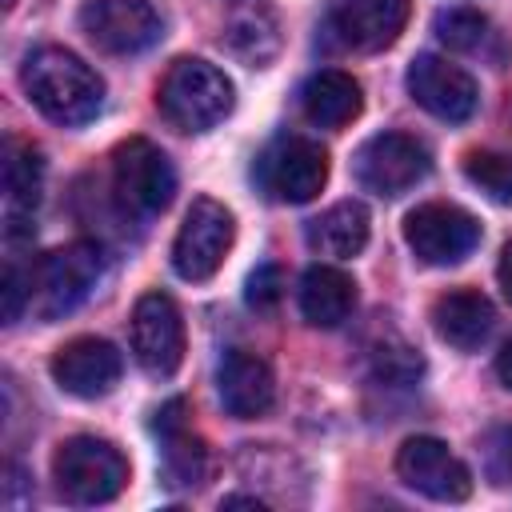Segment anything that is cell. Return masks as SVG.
<instances>
[{
	"mask_svg": "<svg viewBox=\"0 0 512 512\" xmlns=\"http://www.w3.org/2000/svg\"><path fill=\"white\" fill-rule=\"evenodd\" d=\"M24 92L28 100L64 128L88 124L104 104V80L64 48H36L24 60Z\"/></svg>",
	"mask_w": 512,
	"mask_h": 512,
	"instance_id": "6da1fadb",
	"label": "cell"
},
{
	"mask_svg": "<svg viewBox=\"0 0 512 512\" xmlns=\"http://www.w3.org/2000/svg\"><path fill=\"white\" fill-rule=\"evenodd\" d=\"M156 104H160V116L172 128H180V132H208V128H216L232 112L236 88H232V80L216 64L184 56V60H176L164 72Z\"/></svg>",
	"mask_w": 512,
	"mask_h": 512,
	"instance_id": "7a4b0ae2",
	"label": "cell"
},
{
	"mask_svg": "<svg viewBox=\"0 0 512 512\" xmlns=\"http://www.w3.org/2000/svg\"><path fill=\"white\" fill-rule=\"evenodd\" d=\"M100 272H104V252L88 240L64 244V248L32 260V268H28V308H32V316L56 320V316L72 312L76 304L88 300Z\"/></svg>",
	"mask_w": 512,
	"mask_h": 512,
	"instance_id": "3957f363",
	"label": "cell"
},
{
	"mask_svg": "<svg viewBox=\"0 0 512 512\" xmlns=\"http://www.w3.org/2000/svg\"><path fill=\"white\" fill-rule=\"evenodd\" d=\"M52 480L68 504H108L128 484V460L108 440L72 436L52 456Z\"/></svg>",
	"mask_w": 512,
	"mask_h": 512,
	"instance_id": "277c9868",
	"label": "cell"
},
{
	"mask_svg": "<svg viewBox=\"0 0 512 512\" xmlns=\"http://www.w3.org/2000/svg\"><path fill=\"white\" fill-rule=\"evenodd\" d=\"M264 196L280 204H308L328 180V152L308 136H276L252 168Z\"/></svg>",
	"mask_w": 512,
	"mask_h": 512,
	"instance_id": "5b68a950",
	"label": "cell"
},
{
	"mask_svg": "<svg viewBox=\"0 0 512 512\" xmlns=\"http://www.w3.org/2000/svg\"><path fill=\"white\" fill-rule=\"evenodd\" d=\"M232 232H236L232 212L220 200H208V196L192 200V208L184 212V224H180V232L172 240L176 276L192 280V284L216 276V268L224 264V256L232 248Z\"/></svg>",
	"mask_w": 512,
	"mask_h": 512,
	"instance_id": "8992f818",
	"label": "cell"
},
{
	"mask_svg": "<svg viewBox=\"0 0 512 512\" xmlns=\"http://www.w3.org/2000/svg\"><path fill=\"white\" fill-rule=\"evenodd\" d=\"M112 184L128 212L156 216L176 196V168L152 140H124L112 156Z\"/></svg>",
	"mask_w": 512,
	"mask_h": 512,
	"instance_id": "52a82bcc",
	"label": "cell"
},
{
	"mask_svg": "<svg viewBox=\"0 0 512 512\" xmlns=\"http://www.w3.org/2000/svg\"><path fill=\"white\" fill-rule=\"evenodd\" d=\"M404 240L420 264L448 268L480 244V224L456 204H420L404 216Z\"/></svg>",
	"mask_w": 512,
	"mask_h": 512,
	"instance_id": "ba28073f",
	"label": "cell"
},
{
	"mask_svg": "<svg viewBox=\"0 0 512 512\" xmlns=\"http://www.w3.org/2000/svg\"><path fill=\"white\" fill-rule=\"evenodd\" d=\"M352 168H356L360 188H368L376 196H400V192L416 188L428 176L432 156L408 132H380V136L360 144Z\"/></svg>",
	"mask_w": 512,
	"mask_h": 512,
	"instance_id": "9c48e42d",
	"label": "cell"
},
{
	"mask_svg": "<svg viewBox=\"0 0 512 512\" xmlns=\"http://www.w3.org/2000/svg\"><path fill=\"white\" fill-rule=\"evenodd\" d=\"M396 476L412 492L440 504H460L472 496V472L436 436H408L396 452Z\"/></svg>",
	"mask_w": 512,
	"mask_h": 512,
	"instance_id": "30bf717a",
	"label": "cell"
},
{
	"mask_svg": "<svg viewBox=\"0 0 512 512\" xmlns=\"http://www.w3.org/2000/svg\"><path fill=\"white\" fill-rule=\"evenodd\" d=\"M132 356L156 380L172 376L184 364V320H180V308L172 304V296L148 292L136 300V308H132Z\"/></svg>",
	"mask_w": 512,
	"mask_h": 512,
	"instance_id": "8fae6325",
	"label": "cell"
},
{
	"mask_svg": "<svg viewBox=\"0 0 512 512\" xmlns=\"http://www.w3.org/2000/svg\"><path fill=\"white\" fill-rule=\"evenodd\" d=\"M80 28L112 56H132L160 40V16L148 0H88L80 8Z\"/></svg>",
	"mask_w": 512,
	"mask_h": 512,
	"instance_id": "7c38bea8",
	"label": "cell"
},
{
	"mask_svg": "<svg viewBox=\"0 0 512 512\" xmlns=\"http://www.w3.org/2000/svg\"><path fill=\"white\" fill-rule=\"evenodd\" d=\"M408 96L424 112H432L436 120H448V124L468 120L480 104L476 80L460 64H452L444 56H432V52H424L408 64Z\"/></svg>",
	"mask_w": 512,
	"mask_h": 512,
	"instance_id": "4fadbf2b",
	"label": "cell"
},
{
	"mask_svg": "<svg viewBox=\"0 0 512 512\" xmlns=\"http://www.w3.org/2000/svg\"><path fill=\"white\" fill-rule=\"evenodd\" d=\"M120 372H124V360H120L116 344H108L100 336H80L52 356V380L68 396H80V400L108 396L116 388Z\"/></svg>",
	"mask_w": 512,
	"mask_h": 512,
	"instance_id": "5bb4252c",
	"label": "cell"
},
{
	"mask_svg": "<svg viewBox=\"0 0 512 512\" xmlns=\"http://www.w3.org/2000/svg\"><path fill=\"white\" fill-rule=\"evenodd\" d=\"M216 392H220L224 412L236 416V420H256L276 404L272 368L260 356L244 352V348L224 352V360L216 368Z\"/></svg>",
	"mask_w": 512,
	"mask_h": 512,
	"instance_id": "9a60e30c",
	"label": "cell"
},
{
	"mask_svg": "<svg viewBox=\"0 0 512 512\" xmlns=\"http://www.w3.org/2000/svg\"><path fill=\"white\" fill-rule=\"evenodd\" d=\"M408 20V0H344L332 12V36L352 52L388 48Z\"/></svg>",
	"mask_w": 512,
	"mask_h": 512,
	"instance_id": "2e32d148",
	"label": "cell"
},
{
	"mask_svg": "<svg viewBox=\"0 0 512 512\" xmlns=\"http://www.w3.org/2000/svg\"><path fill=\"white\" fill-rule=\"evenodd\" d=\"M492 324H496V312H492L488 296H480L472 288H452V292H444L432 304V328H436V336L444 344L460 348V352L480 348L492 336Z\"/></svg>",
	"mask_w": 512,
	"mask_h": 512,
	"instance_id": "e0dca14e",
	"label": "cell"
},
{
	"mask_svg": "<svg viewBox=\"0 0 512 512\" xmlns=\"http://www.w3.org/2000/svg\"><path fill=\"white\" fill-rule=\"evenodd\" d=\"M356 308V284L332 264H312L300 276V312L316 328H336Z\"/></svg>",
	"mask_w": 512,
	"mask_h": 512,
	"instance_id": "ac0fdd59",
	"label": "cell"
},
{
	"mask_svg": "<svg viewBox=\"0 0 512 512\" xmlns=\"http://www.w3.org/2000/svg\"><path fill=\"white\" fill-rule=\"evenodd\" d=\"M300 108L316 128H344L360 116V84L348 72L324 68L300 84Z\"/></svg>",
	"mask_w": 512,
	"mask_h": 512,
	"instance_id": "d6986e66",
	"label": "cell"
},
{
	"mask_svg": "<svg viewBox=\"0 0 512 512\" xmlns=\"http://www.w3.org/2000/svg\"><path fill=\"white\" fill-rule=\"evenodd\" d=\"M368 232H372L368 208H364L360 200H340V204H332L328 212H320L316 220H308V232H304V236H308V248H312V252L348 260V256L364 252Z\"/></svg>",
	"mask_w": 512,
	"mask_h": 512,
	"instance_id": "ffe728a7",
	"label": "cell"
},
{
	"mask_svg": "<svg viewBox=\"0 0 512 512\" xmlns=\"http://www.w3.org/2000/svg\"><path fill=\"white\" fill-rule=\"evenodd\" d=\"M184 400H168L160 412H156V432H160V444H164V468L176 484H200L204 472H208V452H204V440L188 432V420H184Z\"/></svg>",
	"mask_w": 512,
	"mask_h": 512,
	"instance_id": "44dd1931",
	"label": "cell"
},
{
	"mask_svg": "<svg viewBox=\"0 0 512 512\" xmlns=\"http://www.w3.org/2000/svg\"><path fill=\"white\" fill-rule=\"evenodd\" d=\"M40 184H44V168L40 156L32 148L8 144L4 156V192H8V236H20V224L36 212L40 204Z\"/></svg>",
	"mask_w": 512,
	"mask_h": 512,
	"instance_id": "7402d4cb",
	"label": "cell"
},
{
	"mask_svg": "<svg viewBox=\"0 0 512 512\" xmlns=\"http://www.w3.org/2000/svg\"><path fill=\"white\" fill-rule=\"evenodd\" d=\"M436 36L452 48V52H484L496 32L488 24V16L472 12V8H448L436 16Z\"/></svg>",
	"mask_w": 512,
	"mask_h": 512,
	"instance_id": "603a6c76",
	"label": "cell"
},
{
	"mask_svg": "<svg viewBox=\"0 0 512 512\" xmlns=\"http://www.w3.org/2000/svg\"><path fill=\"white\" fill-rule=\"evenodd\" d=\"M464 176L496 204H512V156L504 152H468Z\"/></svg>",
	"mask_w": 512,
	"mask_h": 512,
	"instance_id": "cb8c5ba5",
	"label": "cell"
},
{
	"mask_svg": "<svg viewBox=\"0 0 512 512\" xmlns=\"http://www.w3.org/2000/svg\"><path fill=\"white\" fill-rule=\"evenodd\" d=\"M280 288H284V280H280V268H272V264H260L252 276H248V304L256 308V312H268V308H276V300H280Z\"/></svg>",
	"mask_w": 512,
	"mask_h": 512,
	"instance_id": "d4e9b609",
	"label": "cell"
},
{
	"mask_svg": "<svg viewBox=\"0 0 512 512\" xmlns=\"http://www.w3.org/2000/svg\"><path fill=\"white\" fill-rule=\"evenodd\" d=\"M488 472L496 476V484H504L512 476V424L496 428L492 432V444H488Z\"/></svg>",
	"mask_w": 512,
	"mask_h": 512,
	"instance_id": "484cf974",
	"label": "cell"
},
{
	"mask_svg": "<svg viewBox=\"0 0 512 512\" xmlns=\"http://www.w3.org/2000/svg\"><path fill=\"white\" fill-rule=\"evenodd\" d=\"M496 380L512 392V336L500 344V352H496Z\"/></svg>",
	"mask_w": 512,
	"mask_h": 512,
	"instance_id": "4316f807",
	"label": "cell"
},
{
	"mask_svg": "<svg viewBox=\"0 0 512 512\" xmlns=\"http://www.w3.org/2000/svg\"><path fill=\"white\" fill-rule=\"evenodd\" d=\"M496 280H500L504 296L512 300V244H504V252H500V264H496Z\"/></svg>",
	"mask_w": 512,
	"mask_h": 512,
	"instance_id": "83f0119b",
	"label": "cell"
},
{
	"mask_svg": "<svg viewBox=\"0 0 512 512\" xmlns=\"http://www.w3.org/2000/svg\"><path fill=\"white\" fill-rule=\"evenodd\" d=\"M4 4H12V0H4Z\"/></svg>",
	"mask_w": 512,
	"mask_h": 512,
	"instance_id": "f1b7e54d",
	"label": "cell"
}]
</instances>
